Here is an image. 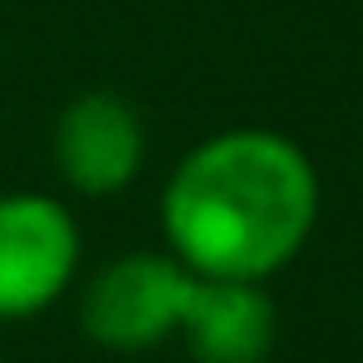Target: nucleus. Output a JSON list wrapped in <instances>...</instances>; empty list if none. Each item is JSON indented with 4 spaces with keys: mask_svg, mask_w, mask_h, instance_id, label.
<instances>
[{
    "mask_svg": "<svg viewBox=\"0 0 363 363\" xmlns=\"http://www.w3.org/2000/svg\"><path fill=\"white\" fill-rule=\"evenodd\" d=\"M318 214L308 155L274 130H229L184 155L164 189V234L204 279H264L298 254Z\"/></svg>",
    "mask_w": 363,
    "mask_h": 363,
    "instance_id": "nucleus-1",
    "label": "nucleus"
},
{
    "mask_svg": "<svg viewBox=\"0 0 363 363\" xmlns=\"http://www.w3.org/2000/svg\"><path fill=\"white\" fill-rule=\"evenodd\" d=\"M75 219L45 194L0 199V313H35L55 303L75 274Z\"/></svg>",
    "mask_w": 363,
    "mask_h": 363,
    "instance_id": "nucleus-2",
    "label": "nucleus"
},
{
    "mask_svg": "<svg viewBox=\"0 0 363 363\" xmlns=\"http://www.w3.org/2000/svg\"><path fill=\"white\" fill-rule=\"evenodd\" d=\"M194 269L160 254H130L115 259L85 298V328L105 348H155L169 328H179V313L189 303Z\"/></svg>",
    "mask_w": 363,
    "mask_h": 363,
    "instance_id": "nucleus-3",
    "label": "nucleus"
},
{
    "mask_svg": "<svg viewBox=\"0 0 363 363\" xmlns=\"http://www.w3.org/2000/svg\"><path fill=\"white\" fill-rule=\"evenodd\" d=\"M55 164L80 194H115L145 164L140 110L115 90L75 95L55 120Z\"/></svg>",
    "mask_w": 363,
    "mask_h": 363,
    "instance_id": "nucleus-4",
    "label": "nucleus"
},
{
    "mask_svg": "<svg viewBox=\"0 0 363 363\" xmlns=\"http://www.w3.org/2000/svg\"><path fill=\"white\" fill-rule=\"evenodd\" d=\"M179 328L199 363H259L274 343V303L249 279L194 274Z\"/></svg>",
    "mask_w": 363,
    "mask_h": 363,
    "instance_id": "nucleus-5",
    "label": "nucleus"
}]
</instances>
